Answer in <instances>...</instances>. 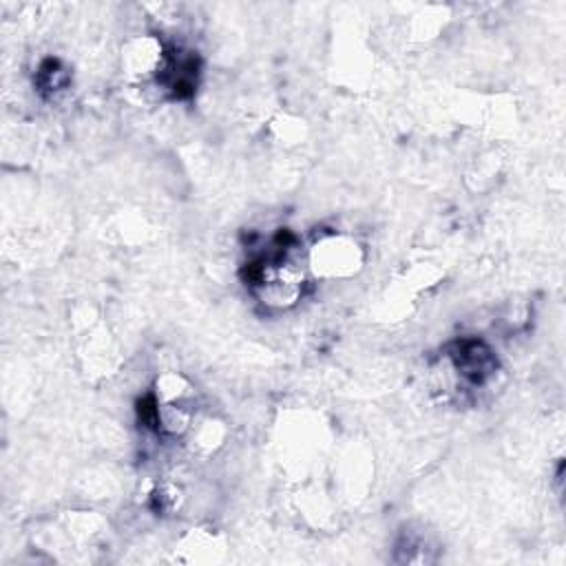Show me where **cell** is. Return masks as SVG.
Listing matches in <instances>:
<instances>
[{
	"label": "cell",
	"mask_w": 566,
	"mask_h": 566,
	"mask_svg": "<svg viewBox=\"0 0 566 566\" xmlns=\"http://www.w3.org/2000/svg\"><path fill=\"white\" fill-rule=\"evenodd\" d=\"M66 69L57 62V60H46L40 66V86L42 91H60L62 86H66Z\"/></svg>",
	"instance_id": "5b68a950"
},
{
	"label": "cell",
	"mask_w": 566,
	"mask_h": 566,
	"mask_svg": "<svg viewBox=\"0 0 566 566\" xmlns=\"http://www.w3.org/2000/svg\"><path fill=\"white\" fill-rule=\"evenodd\" d=\"M453 371L469 385H482L486 382L497 367V360L493 352L480 343V340H460L455 343L453 352L449 354Z\"/></svg>",
	"instance_id": "277c9868"
},
{
	"label": "cell",
	"mask_w": 566,
	"mask_h": 566,
	"mask_svg": "<svg viewBox=\"0 0 566 566\" xmlns=\"http://www.w3.org/2000/svg\"><path fill=\"white\" fill-rule=\"evenodd\" d=\"M363 248L343 234H332L318 239L310 254L307 268L318 279H347L363 268Z\"/></svg>",
	"instance_id": "7a4b0ae2"
},
{
	"label": "cell",
	"mask_w": 566,
	"mask_h": 566,
	"mask_svg": "<svg viewBox=\"0 0 566 566\" xmlns=\"http://www.w3.org/2000/svg\"><path fill=\"white\" fill-rule=\"evenodd\" d=\"M166 62L168 49H164V44L153 35L130 40L122 53V69L126 77L133 82L159 80L166 69Z\"/></svg>",
	"instance_id": "3957f363"
},
{
	"label": "cell",
	"mask_w": 566,
	"mask_h": 566,
	"mask_svg": "<svg viewBox=\"0 0 566 566\" xmlns=\"http://www.w3.org/2000/svg\"><path fill=\"white\" fill-rule=\"evenodd\" d=\"M285 250L287 248L272 259H259L248 265L245 281L268 307H290L303 292V272L294 261L283 256Z\"/></svg>",
	"instance_id": "6da1fadb"
}]
</instances>
